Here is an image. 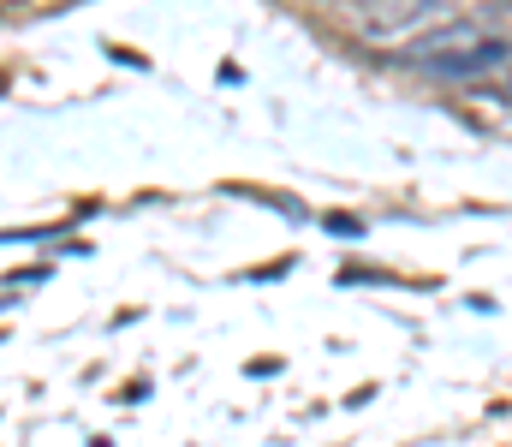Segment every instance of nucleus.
I'll use <instances>...</instances> for the list:
<instances>
[{
	"instance_id": "nucleus-1",
	"label": "nucleus",
	"mask_w": 512,
	"mask_h": 447,
	"mask_svg": "<svg viewBox=\"0 0 512 447\" xmlns=\"http://www.w3.org/2000/svg\"><path fill=\"white\" fill-rule=\"evenodd\" d=\"M399 60H405V66H429V72H441V78H471V72L501 66L507 48H501V42H483V30H471V24H441V30H429L423 42L399 48Z\"/></svg>"
},
{
	"instance_id": "nucleus-2",
	"label": "nucleus",
	"mask_w": 512,
	"mask_h": 447,
	"mask_svg": "<svg viewBox=\"0 0 512 447\" xmlns=\"http://www.w3.org/2000/svg\"><path fill=\"white\" fill-rule=\"evenodd\" d=\"M447 12H453V0H364V6H358V30H364L370 42L429 36Z\"/></svg>"
}]
</instances>
